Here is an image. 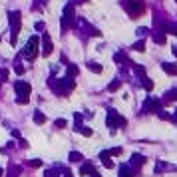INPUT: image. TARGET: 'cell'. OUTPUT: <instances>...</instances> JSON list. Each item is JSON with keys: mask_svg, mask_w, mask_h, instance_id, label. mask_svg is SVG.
<instances>
[{"mask_svg": "<svg viewBox=\"0 0 177 177\" xmlns=\"http://www.w3.org/2000/svg\"><path fill=\"white\" fill-rule=\"evenodd\" d=\"M0 40H2V38H0Z\"/></svg>", "mask_w": 177, "mask_h": 177, "instance_id": "ab89813d", "label": "cell"}, {"mask_svg": "<svg viewBox=\"0 0 177 177\" xmlns=\"http://www.w3.org/2000/svg\"><path fill=\"white\" fill-rule=\"evenodd\" d=\"M8 24H10V44L16 46V40H18V34H20V28H22V14L20 10H10L8 12Z\"/></svg>", "mask_w": 177, "mask_h": 177, "instance_id": "7a4b0ae2", "label": "cell"}, {"mask_svg": "<svg viewBox=\"0 0 177 177\" xmlns=\"http://www.w3.org/2000/svg\"><path fill=\"white\" fill-rule=\"evenodd\" d=\"M121 153V147H113V149H110V155H119Z\"/></svg>", "mask_w": 177, "mask_h": 177, "instance_id": "1f68e13d", "label": "cell"}, {"mask_svg": "<svg viewBox=\"0 0 177 177\" xmlns=\"http://www.w3.org/2000/svg\"><path fill=\"white\" fill-rule=\"evenodd\" d=\"M32 118H34V124H38V125H42V124H46V116H44V113H42V112H40V110H36V112H34V116H32Z\"/></svg>", "mask_w": 177, "mask_h": 177, "instance_id": "8fae6325", "label": "cell"}, {"mask_svg": "<svg viewBox=\"0 0 177 177\" xmlns=\"http://www.w3.org/2000/svg\"><path fill=\"white\" fill-rule=\"evenodd\" d=\"M147 32H149V30H147V28H143V26H141V28H138V36H145Z\"/></svg>", "mask_w": 177, "mask_h": 177, "instance_id": "d6a6232c", "label": "cell"}, {"mask_svg": "<svg viewBox=\"0 0 177 177\" xmlns=\"http://www.w3.org/2000/svg\"><path fill=\"white\" fill-rule=\"evenodd\" d=\"M167 99H177V90H171V92L167 94Z\"/></svg>", "mask_w": 177, "mask_h": 177, "instance_id": "f546056e", "label": "cell"}, {"mask_svg": "<svg viewBox=\"0 0 177 177\" xmlns=\"http://www.w3.org/2000/svg\"><path fill=\"white\" fill-rule=\"evenodd\" d=\"M62 34L68 30V28H76V12H74V2H68L64 6V16H62Z\"/></svg>", "mask_w": 177, "mask_h": 177, "instance_id": "3957f363", "label": "cell"}, {"mask_svg": "<svg viewBox=\"0 0 177 177\" xmlns=\"http://www.w3.org/2000/svg\"><path fill=\"white\" fill-rule=\"evenodd\" d=\"M80 133L86 135V138H90V135H92V129H90V127H80Z\"/></svg>", "mask_w": 177, "mask_h": 177, "instance_id": "4316f807", "label": "cell"}, {"mask_svg": "<svg viewBox=\"0 0 177 177\" xmlns=\"http://www.w3.org/2000/svg\"><path fill=\"white\" fill-rule=\"evenodd\" d=\"M90 175H92V177H102V175H99V173H98V171H96V169H94L92 173H90Z\"/></svg>", "mask_w": 177, "mask_h": 177, "instance_id": "e575fe53", "label": "cell"}, {"mask_svg": "<svg viewBox=\"0 0 177 177\" xmlns=\"http://www.w3.org/2000/svg\"><path fill=\"white\" fill-rule=\"evenodd\" d=\"M133 70H135V74L141 76V78L145 76V68H143V66H135V64H133Z\"/></svg>", "mask_w": 177, "mask_h": 177, "instance_id": "44dd1931", "label": "cell"}, {"mask_svg": "<svg viewBox=\"0 0 177 177\" xmlns=\"http://www.w3.org/2000/svg\"><path fill=\"white\" fill-rule=\"evenodd\" d=\"M14 90H16V96H30V92H32V86L28 84V82L16 80V82H14Z\"/></svg>", "mask_w": 177, "mask_h": 177, "instance_id": "ba28073f", "label": "cell"}, {"mask_svg": "<svg viewBox=\"0 0 177 177\" xmlns=\"http://www.w3.org/2000/svg\"><path fill=\"white\" fill-rule=\"evenodd\" d=\"M161 70L167 72V74H177V68L173 64H169V62H163V64H161Z\"/></svg>", "mask_w": 177, "mask_h": 177, "instance_id": "4fadbf2b", "label": "cell"}, {"mask_svg": "<svg viewBox=\"0 0 177 177\" xmlns=\"http://www.w3.org/2000/svg\"><path fill=\"white\" fill-rule=\"evenodd\" d=\"M94 171V167L90 163H86V165H82V167H80V175H86V173H92Z\"/></svg>", "mask_w": 177, "mask_h": 177, "instance_id": "d6986e66", "label": "cell"}, {"mask_svg": "<svg viewBox=\"0 0 177 177\" xmlns=\"http://www.w3.org/2000/svg\"><path fill=\"white\" fill-rule=\"evenodd\" d=\"M121 4H124V8L127 10V14H129L131 18H139V16L145 12V2L143 0H124Z\"/></svg>", "mask_w": 177, "mask_h": 177, "instance_id": "5b68a950", "label": "cell"}, {"mask_svg": "<svg viewBox=\"0 0 177 177\" xmlns=\"http://www.w3.org/2000/svg\"><path fill=\"white\" fill-rule=\"evenodd\" d=\"M173 119H177V110H175V118H173Z\"/></svg>", "mask_w": 177, "mask_h": 177, "instance_id": "74e56055", "label": "cell"}, {"mask_svg": "<svg viewBox=\"0 0 177 177\" xmlns=\"http://www.w3.org/2000/svg\"><path fill=\"white\" fill-rule=\"evenodd\" d=\"M0 177H4V169L2 167H0Z\"/></svg>", "mask_w": 177, "mask_h": 177, "instance_id": "d590c367", "label": "cell"}, {"mask_svg": "<svg viewBox=\"0 0 177 177\" xmlns=\"http://www.w3.org/2000/svg\"><path fill=\"white\" fill-rule=\"evenodd\" d=\"M54 125H56V127H58V129H62V127H66V125H68V121H66V119H56V121H54Z\"/></svg>", "mask_w": 177, "mask_h": 177, "instance_id": "603a6c76", "label": "cell"}, {"mask_svg": "<svg viewBox=\"0 0 177 177\" xmlns=\"http://www.w3.org/2000/svg\"><path fill=\"white\" fill-rule=\"evenodd\" d=\"M36 30H38V32H42V30H44V28H46V24H44V22H36Z\"/></svg>", "mask_w": 177, "mask_h": 177, "instance_id": "4dcf8cb0", "label": "cell"}, {"mask_svg": "<svg viewBox=\"0 0 177 177\" xmlns=\"http://www.w3.org/2000/svg\"><path fill=\"white\" fill-rule=\"evenodd\" d=\"M28 165H30V167H40V165H42V161H40V159H30V161H28Z\"/></svg>", "mask_w": 177, "mask_h": 177, "instance_id": "83f0119b", "label": "cell"}, {"mask_svg": "<svg viewBox=\"0 0 177 177\" xmlns=\"http://www.w3.org/2000/svg\"><path fill=\"white\" fill-rule=\"evenodd\" d=\"M143 163H145V157L141 153H133V155H131V167H133V165L138 167V165H143Z\"/></svg>", "mask_w": 177, "mask_h": 177, "instance_id": "30bf717a", "label": "cell"}, {"mask_svg": "<svg viewBox=\"0 0 177 177\" xmlns=\"http://www.w3.org/2000/svg\"><path fill=\"white\" fill-rule=\"evenodd\" d=\"M143 112H145V113H149V112H159V104H157L153 98H147V99H145V104H143Z\"/></svg>", "mask_w": 177, "mask_h": 177, "instance_id": "9c48e42d", "label": "cell"}, {"mask_svg": "<svg viewBox=\"0 0 177 177\" xmlns=\"http://www.w3.org/2000/svg\"><path fill=\"white\" fill-rule=\"evenodd\" d=\"M88 68H90L92 72H96V74H99V72H102V66H99L98 62H88Z\"/></svg>", "mask_w": 177, "mask_h": 177, "instance_id": "e0dca14e", "label": "cell"}, {"mask_svg": "<svg viewBox=\"0 0 177 177\" xmlns=\"http://www.w3.org/2000/svg\"><path fill=\"white\" fill-rule=\"evenodd\" d=\"M38 46H40V38L38 36H30L26 42V46H24V50H22V54L20 56H24V58L28 60V62H32V60H36V56H38Z\"/></svg>", "mask_w": 177, "mask_h": 177, "instance_id": "277c9868", "label": "cell"}, {"mask_svg": "<svg viewBox=\"0 0 177 177\" xmlns=\"http://www.w3.org/2000/svg\"><path fill=\"white\" fill-rule=\"evenodd\" d=\"M119 177H133L131 165H121V167H119Z\"/></svg>", "mask_w": 177, "mask_h": 177, "instance_id": "7c38bea8", "label": "cell"}, {"mask_svg": "<svg viewBox=\"0 0 177 177\" xmlns=\"http://www.w3.org/2000/svg\"><path fill=\"white\" fill-rule=\"evenodd\" d=\"M54 52V44H52V38H50V34L44 32L42 34V56H50Z\"/></svg>", "mask_w": 177, "mask_h": 177, "instance_id": "52a82bcc", "label": "cell"}, {"mask_svg": "<svg viewBox=\"0 0 177 177\" xmlns=\"http://www.w3.org/2000/svg\"><path fill=\"white\" fill-rule=\"evenodd\" d=\"M153 42L163 44V42H165V32H155V34H153Z\"/></svg>", "mask_w": 177, "mask_h": 177, "instance_id": "2e32d148", "label": "cell"}, {"mask_svg": "<svg viewBox=\"0 0 177 177\" xmlns=\"http://www.w3.org/2000/svg\"><path fill=\"white\" fill-rule=\"evenodd\" d=\"M66 72H68V78H74V76H78V66H74V64H68V68H66Z\"/></svg>", "mask_w": 177, "mask_h": 177, "instance_id": "9a60e30c", "label": "cell"}, {"mask_svg": "<svg viewBox=\"0 0 177 177\" xmlns=\"http://www.w3.org/2000/svg\"><path fill=\"white\" fill-rule=\"evenodd\" d=\"M119 88H121V82H119V80H113L112 84L108 86V90H110V92H116V90H119Z\"/></svg>", "mask_w": 177, "mask_h": 177, "instance_id": "ac0fdd59", "label": "cell"}, {"mask_svg": "<svg viewBox=\"0 0 177 177\" xmlns=\"http://www.w3.org/2000/svg\"><path fill=\"white\" fill-rule=\"evenodd\" d=\"M105 124H108V127H110V129H112V133H113L118 125H119V127H124L127 121H125V119L121 118V116H119L116 110H110V113H108V119H105Z\"/></svg>", "mask_w": 177, "mask_h": 177, "instance_id": "8992f818", "label": "cell"}, {"mask_svg": "<svg viewBox=\"0 0 177 177\" xmlns=\"http://www.w3.org/2000/svg\"><path fill=\"white\" fill-rule=\"evenodd\" d=\"M143 88L149 92V90H153V82L151 80H147V78H143Z\"/></svg>", "mask_w": 177, "mask_h": 177, "instance_id": "d4e9b609", "label": "cell"}, {"mask_svg": "<svg viewBox=\"0 0 177 177\" xmlns=\"http://www.w3.org/2000/svg\"><path fill=\"white\" fill-rule=\"evenodd\" d=\"M0 84H2V80H0Z\"/></svg>", "mask_w": 177, "mask_h": 177, "instance_id": "f35d334b", "label": "cell"}, {"mask_svg": "<svg viewBox=\"0 0 177 177\" xmlns=\"http://www.w3.org/2000/svg\"><path fill=\"white\" fill-rule=\"evenodd\" d=\"M28 102H30V98H28V96H18V98H16V104H20V105L28 104Z\"/></svg>", "mask_w": 177, "mask_h": 177, "instance_id": "7402d4cb", "label": "cell"}, {"mask_svg": "<svg viewBox=\"0 0 177 177\" xmlns=\"http://www.w3.org/2000/svg\"><path fill=\"white\" fill-rule=\"evenodd\" d=\"M44 175H46V177H58V167H56V169H46Z\"/></svg>", "mask_w": 177, "mask_h": 177, "instance_id": "484cf974", "label": "cell"}, {"mask_svg": "<svg viewBox=\"0 0 177 177\" xmlns=\"http://www.w3.org/2000/svg\"><path fill=\"white\" fill-rule=\"evenodd\" d=\"M173 54H175V56H177V46H175V48H173Z\"/></svg>", "mask_w": 177, "mask_h": 177, "instance_id": "8d00e7d4", "label": "cell"}, {"mask_svg": "<svg viewBox=\"0 0 177 177\" xmlns=\"http://www.w3.org/2000/svg\"><path fill=\"white\" fill-rule=\"evenodd\" d=\"M14 72L18 74V76H22V74H24V68H22V66H18V64H14Z\"/></svg>", "mask_w": 177, "mask_h": 177, "instance_id": "f1b7e54d", "label": "cell"}, {"mask_svg": "<svg viewBox=\"0 0 177 177\" xmlns=\"http://www.w3.org/2000/svg\"><path fill=\"white\" fill-rule=\"evenodd\" d=\"M18 173H20V167L12 165V167H10V173H8V177H18Z\"/></svg>", "mask_w": 177, "mask_h": 177, "instance_id": "cb8c5ba5", "label": "cell"}, {"mask_svg": "<svg viewBox=\"0 0 177 177\" xmlns=\"http://www.w3.org/2000/svg\"><path fill=\"white\" fill-rule=\"evenodd\" d=\"M133 50H138V52H143V50H145V42H143V40L135 42V44H133Z\"/></svg>", "mask_w": 177, "mask_h": 177, "instance_id": "ffe728a7", "label": "cell"}, {"mask_svg": "<svg viewBox=\"0 0 177 177\" xmlns=\"http://www.w3.org/2000/svg\"><path fill=\"white\" fill-rule=\"evenodd\" d=\"M48 86L54 90V94H58V96H66V94H70L74 90V80L72 78H62V80H56V78H50L48 80Z\"/></svg>", "mask_w": 177, "mask_h": 177, "instance_id": "6da1fadb", "label": "cell"}, {"mask_svg": "<svg viewBox=\"0 0 177 177\" xmlns=\"http://www.w3.org/2000/svg\"><path fill=\"white\" fill-rule=\"evenodd\" d=\"M68 159H70L72 163H80V161L84 159V155H82V153H78V151H72V153L68 155Z\"/></svg>", "mask_w": 177, "mask_h": 177, "instance_id": "5bb4252c", "label": "cell"}, {"mask_svg": "<svg viewBox=\"0 0 177 177\" xmlns=\"http://www.w3.org/2000/svg\"><path fill=\"white\" fill-rule=\"evenodd\" d=\"M175 2H177V0H175Z\"/></svg>", "mask_w": 177, "mask_h": 177, "instance_id": "60d3db41", "label": "cell"}, {"mask_svg": "<svg viewBox=\"0 0 177 177\" xmlns=\"http://www.w3.org/2000/svg\"><path fill=\"white\" fill-rule=\"evenodd\" d=\"M0 78L6 80V78H8V70H4V68H2V70H0Z\"/></svg>", "mask_w": 177, "mask_h": 177, "instance_id": "836d02e7", "label": "cell"}]
</instances>
